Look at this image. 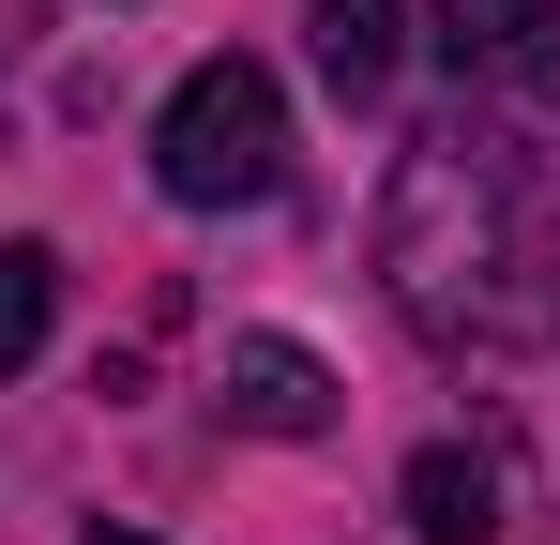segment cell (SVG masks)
Returning <instances> with one entry per match:
<instances>
[{
	"mask_svg": "<svg viewBox=\"0 0 560 545\" xmlns=\"http://www.w3.org/2000/svg\"><path fill=\"white\" fill-rule=\"evenodd\" d=\"M378 288L424 334H500V349L560 334V197H546V167L515 137H485V121L409 137L394 197H378Z\"/></svg>",
	"mask_w": 560,
	"mask_h": 545,
	"instance_id": "cell-1",
	"label": "cell"
},
{
	"mask_svg": "<svg viewBox=\"0 0 560 545\" xmlns=\"http://www.w3.org/2000/svg\"><path fill=\"white\" fill-rule=\"evenodd\" d=\"M152 182L183 197V212H243V197H273L288 182V91L258 61H197L167 91V121H152Z\"/></svg>",
	"mask_w": 560,
	"mask_h": 545,
	"instance_id": "cell-2",
	"label": "cell"
},
{
	"mask_svg": "<svg viewBox=\"0 0 560 545\" xmlns=\"http://www.w3.org/2000/svg\"><path fill=\"white\" fill-rule=\"evenodd\" d=\"M424 46L455 61V91H530L560 77V0H440Z\"/></svg>",
	"mask_w": 560,
	"mask_h": 545,
	"instance_id": "cell-3",
	"label": "cell"
},
{
	"mask_svg": "<svg viewBox=\"0 0 560 545\" xmlns=\"http://www.w3.org/2000/svg\"><path fill=\"white\" fill-rule=\"evenodd\" d=\"M228 425L258 440H334V363L288 334H228Z\"/></svg>",
	"mask_w": 560,
	"mask_h": 545,
	"instance_id": "cell-4",
	"label": "cell"
},
{
	"mask_svg": "<svg viewBox=\"0 0 560 545\" xmlns=\"http://www.w3.org/2000/svg\"><path fill=\"white\" fill-rule=\"evenodd\" d=\"M303 46H318L334 106H378L394 61H409V0H303Z\"/></svg>",
	"mask_w": 560,
	"mask_h": 545,
	"instance_id": "cell-5",
	"label": "cell"
},
{
	"mask_svg": "<svg viewBox=\"0 0 560 545\" xmlns=\"http://www.w3.org/2000/svg\"><path fill=\"white\" fill-rule=\"evenodd\" d=\"M394 500H409L424 545H485V531H500V454H485V440H424Z\"/></svg>",
	"mask_w": 560,
	"mask_h": 545,
	"instance_id": "cell-6",
	"label": "cell"
},
{
	"mask_svg": "<svg viewBox=\"0 0 560 545\" xmlns=\"http://www.w3.org/2000/svg\"><path fill=\"white\" fill-rule=\"evenodd\" d=\"M46 318H61V258L46 243H0V379L46 363Z\"/></svg>",
	"mask_w": 560,
	"mask_h": 545,
	"instance_id": "cell-7",
	"label": "cell"
},
{
	"mask_svg": "<svg viewBox=\"0 0 560 545\" xmlns=\"http://www.w3.org/2000/svg\"><path fill=\"white\" fill-rule=\"evenodd\" d=\"M77 545H152V531H121V515H92V531H77Z\"/></svg>",
	"mask_w": 560,
	"mask_h": 545,
	"instance_id": "cell-8",
	"label": "cell"
}]
</instances>
